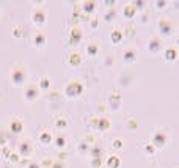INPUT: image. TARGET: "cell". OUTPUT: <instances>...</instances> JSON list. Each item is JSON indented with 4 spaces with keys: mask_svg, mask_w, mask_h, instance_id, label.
Returning <instances> with one entry per match:
<instances>
[{
    "mask_svg": "<svg viewBox=\"0 0 179 168\" xmlns=\"http://www.w3.org/2000/svg\"><path fill=\"white\" fill-rule=\"evenodd\" d=\"M83 91H85V87H83V83L80 80H71L69 83H66V87H64V96L68 98V99H77L83 94Z\"/></svg>",
    "mask_w": 179,
    "mask_h": 168,
    "instance_id": "1",
    "label": "cell"
},
{
    "mask_svg": "<svg viewBox=\"0 0 179 168\" xmlns=\"http://www.w3.org/2000/svg\"><path fill=\"white\" fill-rule=\"evenodd\" d=\"M9 79H11L13 87H16V88L22 87L25 83V80H27V71H25V68L22 66V64H14L11 72H9Z\"/></svg>",
    "mask_w": 179,
    "mask_h": 168,
    "instance_id": "2",
    "label": "cell"
},
{
    "mask_svg": "<svg viewBox=\"0 0 179 168\" xmlns=\"http://www.w3.org/2000/svg\"><path fill=\"white\" fill-rule=\"evenodd\" d=\"M32 24L36 27V29H43V27L47 24V11L44 8H36L32 13Z\"/></svg>",
    "mask_w": 179,
    "mask_h": 168,
    "instance_id": "3",
    "label": "cell"
},
{
    "mask_svg": "<svg viewBox=\"0 0 179 168\" xmlns=\"http://www.w3.org/2000/svg\"><path fill=\"white\" fill-rule=\"evenodd\" d=\"M35 151V148H33V143H32V140H28V138H24L21 140V142L17 143V154L19 157H24V159H28Z\"/></svg>",
    "mask_w": 179,
    "mask_h": 168,
    "instance_id": "4",
    "label": "cell"
},
{
    "mask_svg": "<svg viewBox=\"0 0 179 168\" xmlns=\"http://www.w3.org/2000/svg\"><path fill=\"white\" fill-rule=\"evenodd\" d=\"M32 44H33V47H35L36 50L46 49V46H47V36H46V33L41 32V30L35 32L33 36H32Z\"/></svg>",
    "mask_w": 179,
    "mask_h": 168,
    "instance_id": "5",
    "label": "cell"
},
{
    "mask_svg": "<svg viewBox=\"0 0 179 168\" xmlns=\"http://www.w3.org/2000/svg\"><path fill=\"white\" fill-rule=\"evenodd\" d=\"M38 96H40V90H38V85H30L27 87L25 93H24V99L27 102H35L38 99Z\"/></svg>",
    "mask_w": 179,
    "mask_h": 168,
    "instance_id": "6",
    "label": "cell"
},
{
    "mask_svg": "<svg viewBox=\"0 0 179 168\" xmlns=\"http://www.w3.org/2000/svg\"><path fill=\"white\" fill-rule=\"evenodd\" d=\"M8 130L11 134L17 135V134H22V130H24V123H22V119L21 118H14L9 121V124H8Z\"/></svg>",
    "mask_w": 179,
    "mask_h": 168,
    "instance_id": "7",
    "label": "cell"
},
{
    "mask_svg": "<svg viewBox=\"0 0 179 168\" xmlns=\"http://www.w3.org/2000/svg\"><path fill=\"white\" fill-rule=\"evenodd\" d=\"M146 49L151 55H157L160 52V49H162V41H160L159 38H151L146 44Z\"/></svg>",
    "mask_w": 179,
    "mask_h": 168,
    "instance_id": "8",
    "label": "cell"
},
{
    "mask_svg": "<svg viewBox=\"0 0 179 168\" xmlns=\"http://www.w3.org/2000/svg\"><path fill=\"white\" fill-rule=\"evenodd\" d=\"M108 110L110 111H118L121 108V96L119 94H112L108 99Z\"/></svg>",
    "mask_w": 179,
    "mask_h": 168,
    "instance_id": "9",
    "label": "cell"
},
{
    "mask_svg": "<svg viewBox=\"0 0 179 168\" xmlns=\"http://www.w3.org/2000/svg\"><path fill=\"white\" fill-rule=\"evenodd\" d=\"M135 16H137V8L132 3H127L122 6V17L124 19H134Z\"/></svg>",
    "mask_w": 179,
    "mask_h": 168,
    "instance_id": "10",
    "label": "cell"
},
{
    "mask_svg": "<svg viewBox=\"0 0 179 168\" xmlns=\"http://www.w3.org/2000/svg\"><path fill=\"white\" fill-rule=\"evenodd\" d=\"M66 63H68L69 66H72V68H77L79 64H82V53H79V52L71 53L69 57L66 58Z\"/></svg>",
    "mask_w": 179,
    "mask_h": 168,
    "instance_id": "11",
    "label": "cell"
},
{
    "mask_svg": "<svg viewBox=\"0 0 179 168\" xmlns=\"http://www.w3.org/2000/svg\"><path fill=\"white\" fill-rule=\"evenodd\" d=\"M80 39H82V30L79 29V27H74V29L71 30V33H69V44L75 46V44H79Z\"/></svg>",
    "mask_w": 179,
    "mask_h": 168,
    "instance_id": "12",
    "label": "cell"
},
{
    "mask_svg": "<svg viewBox=\"0 0 179 168\" xmlns=\"http://www.w3.org/2000/svg\"><path fill=\"white\" fill-rule=\"evenodd\" d=\"M38 90H40V93H49L50 91V77L49 76L41 77V80L38 82Z\"/></svg>",
    "mask_w": 179,
    "mask_h": 168,
    "instance_id": "13",
    "label": "cell"
},
{
    "mask_svg": "<svg viewBox=\"0 0 179 168\" xmlns=\"http://www.w3.org/2000/svg\"><path fill=\"white\" fill-rule=\"evenodd\" d=\"M38 138H40V143L44 145V146H49V145L53 142V135H52L50 130H43Z\"/></svg>",
    "mask_w": 179,
    "mask_h": 168,
    "instance_id": "14",
    "label": "cell"
},
{
    "mask_svg": "<svg viewBox=\"0 0 179 168\" xmlns=\"http://www.w3.org/2000/svg\"><path fill=\"white\" fill-rule=\"evenodd\" d=\"M122 61H124L126 64H132L137 61V50L134 49H127L124 52V55H122Z\"/></svg>",
    "mask_w": 179,
    "mask_h": 168,
    "instance_id": "15",
    "label": "cell"
},
{
    "mask_svg": "<svg viewBox=\"0 0 179 168\" xmlns=\"http://www.w3.org/2000/svg\"><path fill=\"white\" fill-rule=\"evenodd\" d=\"M55 146H57V149H63L66 148V145H68V138H66L64 135H61V134H58V135H55L53 137V142H52Z\"/></svg>",
    "mask_w": 179,
    "mask_h": 168,
    "instance_id": "16",
    "label": "cell"
},
{
    "mask_svg": "<svg viewBox=\"0 0 179 168\" xmlns=\"http://www.w3.org/2000/svg\"><path fill=\"white\" fill-rule=\"evenodd\" d=\"M122 38H124V33H122V30H119V29H115V30H112V33H110V41H112V44H119L121 41H122Z\"/></svg>",
    "mask_w": 179,
    "mask_h": 168,
    "instance_id": "17",
    "label": "cell"
},
{
    "mask_svg": "<svg viewBox=\"0 0 179 168\" xmlns=\"http://www.w3.org/2000/svg\"><path fill=\"white\" fill-rule=\"evenodd\" d=\"M112 123L110 119L105 118V116H99V121H98V130H101V132H107V130L110 129Z\"/></svg>",
    "mask_w": 179,
    "mask_h": 168,
    "instance_id": "18",
    "label": "cell"
},
{
    "mask_svg": "<svg viewBox=\"0 0 179 168\" xmlns=\"http://www.w3.org/2000/svg\"><path fill=\"white\" fill-rule=\"evenodd\" d=\"M151 145L153 146H157V148H162L165 145V135L162 132H157L153 135V140H151Z\"/></svg>",
    "mask_w": 179,
    "mask_h": 168,
    "instance_id": "19",
    "label": "cell"
},
{
    "mask_svg": "<svg viewBox=\"0 0 179 168\" xmlns=\"http://www.w3.org/2000/svg\"><path fill=\"white\" fill-rule=\"evenodd\" d=\"M105 165H107V168H119L121 166V157L119 156H108Z\"/></svg>",
    "mask_w": 179,
    "mask_h": 168,
    "instance_id": "20",
    "label": "cell"
},
{
    "mask_svg": "<svg viewBox=\"0 0 179 168\" xmlns=\"http://www.w3.org/2000/svg\"><path fill=\"white\" fill-rule=\"evenodd\" d=\"M80 8H82V11L85 14L90 16L91 13H94V10H96V2H91V0H88V2H83L80 5Z\"/></svg>",
    "mask_w": 179,
    "mask_h": 168,
    "instance_id": "21",
    "label": "cell"
},
{
    "mask_svg": "<svg viewBox=\"0 0 179 168\" xmlns=\"http://www.w3.org/2000/svg\"><path fill=\"white\" fill-rule=\"evenodd\" d=\"M98 53H99V44H98V41H91L87 46V55H88V57H96Z\"/></svg>",
    "mask_w": 179,
    "mask_h": 168,
    "instance_id": "22",
    "label": "cell"
},
{
    "mask_svg": "<svg viewBox=\"0 0 179 168\" xmlns=\"http://www.w3.org/2000/svg\"><path fill=\"white\" fill-rule=\"evenodd\" d=\"M88 154L91 156V159H101L102 157V148L94 143V146H90V153Z\"/></svg>",
    "mask_w": 179,
    "mask_h": 168,
    "instance_id": "23",
    "label": "cell"
},
{
    "mask_svg": "<svg viewBox=\"0 0 179 168\" xmlns=\"http://www.w3.org/2000/svg\"><path fill=\"white\" fill-rule=\"evenodd\" d=\"M77 153L79 154H88L90 153V143H87L85 140H83V142H80L77 145Z\"/></svg>",
    "mask_w": 179,
    "mask_h": 168,
    "instance_id": "24",
    "label": "cell"
},
{
    "mask_svg": "<svg viewBox=\"0 0 179 168\" xmlns=\"http://www.w3.org/2000/svg\"><path fill=\"white\" fill-rule=\"evenodd\" d=\"M159 30H160V33L162 35H170V30H168V27H167V21L165 19H162L159 22Z\"/></svg>",
    "mask_w": 179,
    "mask_h": 168,
    "instance_id": "25",
    "label": "cell"
},
{
    "mask_svg": "<svg viewBox=\"0 0 179 168\" xmlns=\"http://www.w3.org/2000/svg\"><path fill=\"white\" fill-rule=\"evenodd\" d=\"M122 146H124V143H122L121 138H115L112 142V148L115 149V151H119V149H122Z\"/></svg>",
    "mask_w": 179,
    "mask_h": 168,
    "instance_id": "26",
    "label": "cell"
},
{
    "mask_svg": "<svg viewBox=\"0 0 179 168\" xmlns=\"http://www.w3.org/2000/svg\"><path fill=\"white\" fill-rule=\"evenodd\" d=\"M55 126H57V129H61L63 130L66 126H68V121H66L64 118H58V119L55 121Z\"/></svg>",
    "mask_w": 179,
    "mask_h": 168,
    "instance_id": "27",
    "label": "cell"
},
{
    "mask_svg": "<svg viewBox=\"0 0 179 168\" xmlns=\"http://www.w3.org/2000/svg\"><path fill=\"white\" fill-rule=\"evenodd\" d=\"M21 36H22V29L21 27H14L13 29V38L17 39V38H21Z\"/></svg>",
    "mask_w": 179,
    "mask_h": 168,
    "instance_id": "28",
    "label": "cell"
},
{
    "mask_svg": "<svg viewBox=\"0 0 179 168\" xmlns=\"http://www.w3.org/2000/svg\"><path fill=\"white\" fill-rule=\"evenodd\" d=\"M88 24L91 25V29H94V30H96V29H99V19H98V17H91Z\"/></svg>",
    "mask_w": 179,
    "mask_h": 168,
    "instance_id": "29",
    "label": "cell"
},
{
    "mask_svg": "<svg viewBox=\"0 0 179 168\" xmlns=\"http://www.w3.org/2000/svg\"><path fill=\"white\" fill-rule=\"evenodd\" d=\"M90 165H91V168H101V165H102V160H101V159H91Z\"/></svg>",
    "mask_w": 179,
    "mask_h": 168,
    "instance_id": "30",
    "label": "cell"
},
{
    "mask_svg": "<svg viewBox=\"0 0 179 168\" xmlns=\"http://www.w3.org/2000/svg\"><path fill=\"white\" fill-rule=\"evenodd\" d=\"M8 160H9V162H13V163H17L19 160H21V157H19L17 153H11V156L8 157Z\"/></svg>",
    "mask_w": 179,
    "mask_h": 168,
    "instance_id": "31",
    "label": "cell"
},
{
    "mask_svg": "<svg viewBox=\"0 0 179 168\" xmlns=\"http://www.w3.org/2000/svg\"><path fill=\"white\" fill-rule=\"evenodd\" d=\"M143 153H146L148 156H153V154H154V146L148 143V145H146V146L143 148Z\"/></svg>",
    "mask_w": 179,
    "mask_h": 168,
    "instance_id": "32",
    "label": "cell"
},
{
    "mask_svg": "<svg viewBox=\"0 0 179 168\" xmlns=\"http://www.w3.org/2000/svg\"><path fill=\"white\" fill-rule=\"evenodd\" d=\"M115 14H116V13H115V11L112 10V11H108V13H107L105 16H104V19H105L107 22H112L113 19H115Z\"/></svg>",
    "mask_w": 179,
    "mask_h": 168,
    "instance_id": "33",
    "label": "cell"
},
{
    "mask_svg": "<svg viewBox=\"0 0 179 168\" xmlns=\"http://www.w3.org/2000/svg\"><path fill=\"white\" fill-rule=\"evenodd\" d=\"M132 36H135V29L134 27H127L126 29V38H132Z\"/></svg>",
    "mask_w": 179,
    "mask_h": 168,
    "instance_id": "34",
    "label": "cell"
},
{
    "mask_svg": "<svg viewBox=\"0 0 179 168\" xmlns=\"http://www.w3.org/2000/svg\"><path fill=\"white\" fill-rule=\"evenodd\" d=\"M174 55H176L174 50H167V52H165V60H167V61H171V60L174 58Z\"/></svg>",
    "mask_w": 179,
    "mask_h": 168,
    "instance_id": "35",
    "label": "cell"
},
{
    "mask_svg": "<svg viewBox=\"0 0 179 168\" xmlns=\"http://www.w3.org/2000/svg\"><path fill=\"white\" fill-rule=\"evenodd\" d=\"M52 163H53L52 159H46V160H43L41 166H43V168H50V166H52Z\"/></svg>",
    "mask_w": 179,
    "mask_h": 168,
    "instance_id": "36",
    "label": "cell"
},
{
    "mask_svg": "<svg viewBox=\"0 0 179 168\" xmlns=\"http://www.w3.org/2000/svg\"><path fill=\"white\" fill-rule=\"evenodd\" d=\"M127 127H130V129H134V130H135V129H137V121H135L134 118L129 119V121H127Z\"/></svg>",
    "mask_w": 179,
    "mask_h": 168,
    "instance_id": "37",
    "label": "cell"
},
{
    "mask_svg": "<svg viewBox=\"0 0 179 168\" xmlns=\"http://www.w3.org/2000/svg\"><path fill=\"white\" fill-rule=\"evenodd\" d=\"M132 5H134V6L137 8V11H138V10H141V8L145 6V2H141V0H138V2H132Z\"/></svg>",
    "mask_w": 179,
    "mask_h": 168,
    "instance_id": "38",
    "label": "cell"
},
{
    "mask_svg": "<svg viewBox=\"0 0 179 168\" xmlns=\"http://www.w3.org/2000/svg\"><path fill=\"white\" fill-rule=\"evenodd\" d=\"M165 5H167V2H156V8H157V10H164Z\"/></svg>",
    "mask_w": 179,
    "mask_h": 168,
    "instance_id": "39",
    "label": "cell"
},
{
    "mask_svg": "<svg viewBox=\"0 0 179 168\" xmlns=\"http://www.w3.org/2000/svg\"><path fill=\"white\" fill-rule=\"evenodd\" d=\"M27 168H43V166L40 163H36V162H30V163L27 165Z\"/></svg>",
    "mask_w": 179,
    "mask_h": 168,
    "instance_id": "40",
    "label": "cell"
},
{
    "mask_svg": "<svg viewBox=\"0 0 179 168\" xmlns=\"http://www.w3.org/2000/svg\"><path fill=\"white\" fill-rule=\"evenodd\" d=\"M68 159V154H66L64 151H61L60 154H58V160H66Z\"/></svg>",
    "mask_w": 179,
    "mask_h": 168,
    "instance_id": "41",
    "label": "cell"
},
{
    "mask_svg": "<svg viewBox=\"0 0 179 168\" xmlns=\"http://www.w3.org/2000/svg\"><path fill=\"white\" fill-rule=\"evenodd\" d=\"M104 63H105V64H107V66H112V64H113V57H112V55H110V57H108V58H105V60H104Z\"/></svg>",
    "mask_w": 179,
    "mask_h": 168,
    "instance_id": "42",
    "label": "cell"
},
{
    "mask_svg": "<svg viewBox=\"0 0 179 168\" xmlns=\"http://www.w3.org/2000/svg\"><path fill=\"white\" fill-rule=\"evenodd\" d=\"M148 21H149V14H143V16H141V19H140L141 24H146Z\"/></svg>",
    "mask_w": 179,
    "mask_h": 168,
    "instance_id": "43",
    "label": "cell"
},
{
    "mask_svg": "<svg viewBox=\"0 0 179 168\" xmlns=\"http://www.w3.org/2000/svg\"><path fill=\"white\" fill-rule=\"evenodd\" d=\"M50 168H64V165H63L61 162H53Z\"/></svg>",
    "mask_w": 179,
    "mask_h": 168,
    "instance_id": "44",
    "label": "cell"
},
{
    "mask_svg": "<svg viewBox=\"0 0 179 168\" xmlns=\"http://www.w3.org/2000/svg\"><path fill=\"white\" fill-rule=\"evenodd\" d=\"M5 143H6V138L3 137V134H2V132H0V146H3Z\"/></svg>",
    "mask_w": 179,
    "mask_h": 168,
    "instance_id": "45",
    "label": "cell"
},
{
    "mask_svg": "<svg viewBox=\"0 0 179 168\" xmlns=\"http://www.w3.org/2000/svg\"><path fill=\"white\" fill-rule=\"evenodd\" d=\"M113 5H115V2H113V0H110V2H105V6H107V8H112Z\"/></svg>",
    "mask_w": 179,
    "mask_h": 168,
    "instance_id": "46",
    "label": "cell"
},
{
    "mask_svg": "<svg viewBox=\"0 0 179 168\" xmlns=\"http://www.w3.org/2000/svg\"><path fill=\"white\" fill-rule=\"evenodd\" d=\"M3 168H9V166H3Z\"/></svg>",
    "mask_w": 179,
    "mask_h": 168,
    "instance_id": "47",
    "label": "cell"
}]
</instances>
